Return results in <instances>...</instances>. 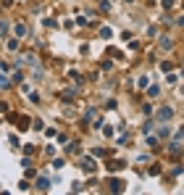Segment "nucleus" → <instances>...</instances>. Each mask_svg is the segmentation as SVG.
I'll return each mask as SVG.
<instances>
[{
    "instance_id": "4",
    "label": "nucleus",
    "mask_w": 184,
    "mask_h": 195,
    "mask_svg": "<svg viewBox=\"0 0 184 195\" xmlns=\"http://www.w3.org/2000/svg\"><path fill=\"white\" fill-rule=\"evenodd\" d=\"M110 187H113V190H124V182H116V179H113V182H110Z\"/></svg>"
},
{
    "instance_id": "2",
    "label": "nucleus",
    "mask_w": 184,
    "mask_h": 195,
    "mask_svg": "<svg viewBox=\"0 0 184 195\" xmlns=\"http://www.w3.org/2000/svg\"><path fill=\"white\" fill-rule=\"evenodd\" d=\"M82 169H84V172H95V163H92V158H84V161H82Z\"/></svg>"
},
{
    "instance_id": "3",
    "label": "nucleus",
    "mask_w": 184,
    "mask_h": 195,
    "mask_svg": "<svg viewBox=\"0 0 184 195\" xmlns=\"http://www.w3.org/2000/svg\"><path fill=\"white\" fill-rule=\"evenodd\" d=\"M37 187H39V190H47V187H50V182H47V179H39V182H37Z\"/></svg>"
},
{
    "instance_id": "1",
    "label": "nucleus",
    "mask_w": 184,
    "mask_h": 195,
    "mask_svg": "<svg viewBox=\"0 0 184 195\" xmlns=\"http://www.w3.org/2000/svg\"><path fill=\"white\" fill-rule=\"evenodd\" d=\"M171 116H174V108H168V106L158 111V121H168V119H171Z\"/></svg>"
},
{
    "instance_id": "5",
    "label": "nucleus",
    "mask_w": 184,
    "mask_h": 195,
    "mask_svg": "<svg viewBox=\"0 0 184 195\" xmlns=\"http://www.w3.org/2000/svg\"><path fill=\"white\" fill-rule=\"evenodd\" d=\"M0 87H8V79L5 77H0Z\"/></svg>"
}]
</instances>
